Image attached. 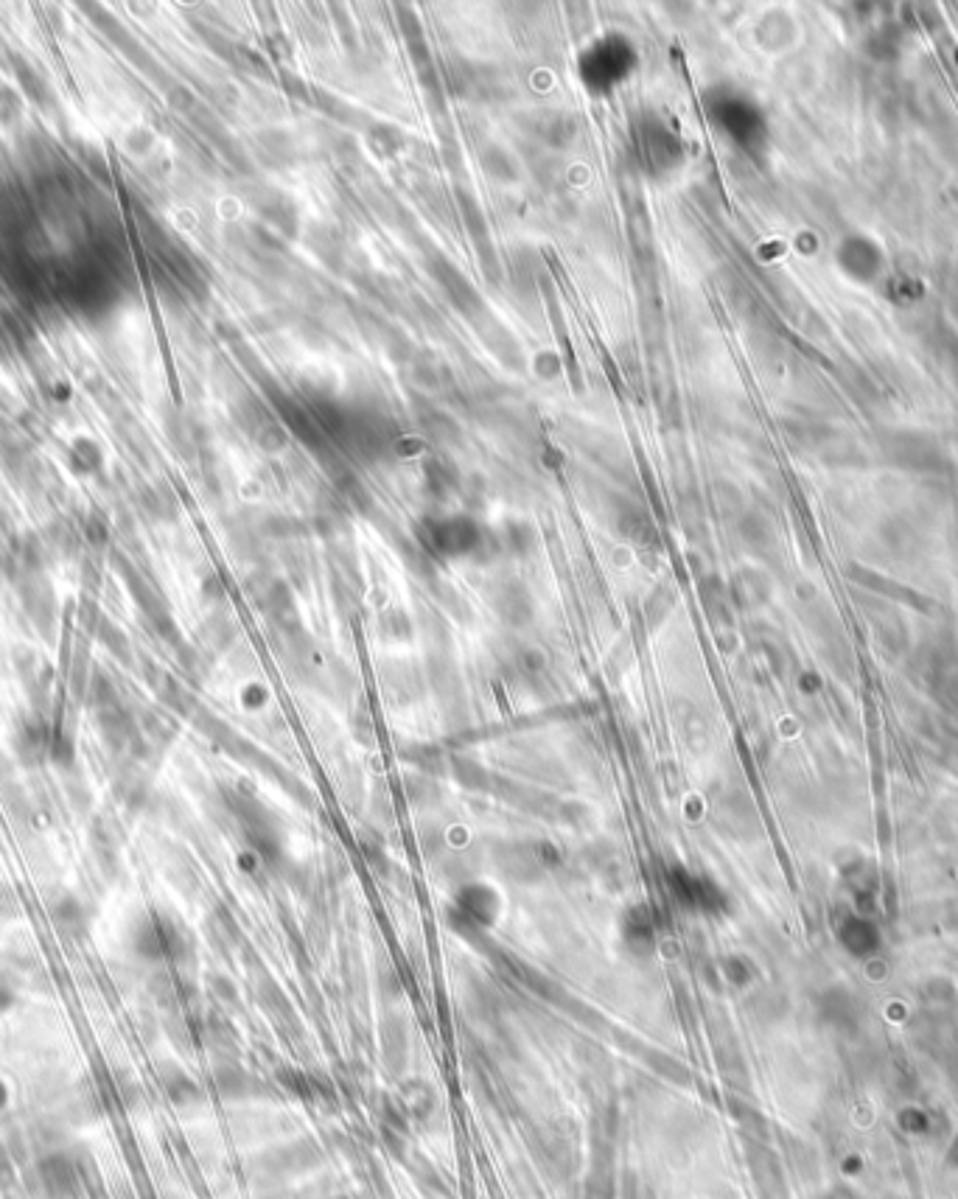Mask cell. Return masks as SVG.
<instances>
[{
    "mask_svg": "<svg viewBox=\"0 0 958 1199\" xmlns=\"http://www.w3.org/2000/svg\"><path fill=\"white\" fill-rule=\"evenodd\" d=\"M163 1090H166V1096H169L177 1107H188V1104H194V1101L202 1099V1093H199V1087L185 1076L183 1071H177V1068H171V1071L163 1073Z\"/></svg>",
    "mask_w": 958,
    "mask_h": 1199,
    "instance_id": "52a82bcc",
    "label": "cell"
},
{
    "mask_svg": "<svg viewBox=\"0 0 958 1199\" xmlns=\"http://www.w3.org/2000/svg\"><path fill=\"white\" fill-rule=\"evenodd\" d=\"M12 1003H15V992L9 987H3L0 984V1012H6V1009H12Z\"/></svg>",
    "mask_w": 958,
    "mask_h": 1199,
    "instance_id": "8fae6325",
    "label": "cell"
},
{
    "mask_svg": "<svg viewBox=\"0 0 958 1199\" xmlns=\"http://www.w3.org/2000/svg\"><path fill=\"white\" fill-rule=\"evenodd\" d=\"M37 1174L51 1199H71L79 1188V1171L68 1155H48L40 1160Z\"/></svg>",
    "mask_w": 958,
    "mask_h": 1199,
    "instance_id": "3957f363",
    "label": "cell"
},
{
    "mask_svg": "<svg viewBox=\"0 0 958 1199\" xmlns=\"http://www.w3.org/2000/svg\"><path fill=\"white\" fill-rule=\"evenodd\" d=\"M317 1163H320V1152H317L314 1141L289 1143V1146H283V1149H278L275 1155L264 1160L267 1171L269 1174H275V1177H283V1174H297V1171H309V1169H314Z\"/></svg>",
    "mask_w": 958,
    "mask_h": 1199,
    "instance_id": "5b68a950",
    "label": "cell"
},
{
    "mask_svg": "<svg viewBox=\"0 0 958 1199\" xmlns=\"http://www.w3.org/2000/svg\"><path fill=\"white\" fill-rule=\"evenodd\" d=\"M216 1087H219V1093L227 1096V1099H241V1096H250L253 1079H247L244 1073L233 1071V1068H222V1071L216 1073Z\"/></svg>",
    "mask_w": 958,
    "mask_h": 1199,
    "instance_id": "30bf717a",
    "label": "cell"
},
{
    "mask_svg": "<svg viewBox=\"0 0 958 1199\" xmlns=\"http://www.w3.org/2000/svg\"><path fill=\"white\" fill-rule=\"evenodd\" d=\"M135 950L143 959H177L183 950V939L177 928L160 917H149L135 931Z\"/></svg>",
    "mask_w": 958,
    "mask_h": 1199,
    "instance_id": "7a4b0ae2",
    "label": "cell"
},
{
    "mask_svg": "<svg viewBox=\"0 0 958 1199\" xmlns=\"http://www.w3.org/2000/svg\"><path fill=\"white\" fill-rule=\"evenodd\" d=\"M617 1194V1171L614 1163H592L586 1180V1199H614Z\"/></svg>",
    "mask_w": 958,
    "mask_h": 1199,
    "instance_id": "8992f818",
    "label": "cell"
},
{
    "mask_svg": "<svg viewBox=\"0 0 958 1199\" xmlns=\"http://www.w3.org/2000/svg\"><path fill=\"white\" fill-rule=\"evenodd\" d=\"M530 1146H533L538 1166L547 1171L550 1177H555V1183H564V1180L575 1177L580 1155L572 1124H564V1121L538 1124L533 1129V1135H530Z\"/></svg>",
    "mask_w": 958,
    "mask_h": 1199,
    "instance_id": "6da1fadb",
    "label": "cell"
},
{
    "mask_svg": "<svg viewBox=\"0 0 958 1199\" xmlns=\"http://www.w3.org/2000/svg\"><path fill=\"white\" fill-rule=\"evenodd\" d=\"M432 1110H435V1096H432V1090L423 1085V1082L404 1087V1115H407V1118H418V1121H421L426 1115H432Z\"/></svg>",
    "mask_w": 958,
    "mask_h": 1199,
    "instance_id": "9c48e42d",
    "label": "cell"
},
{
    "mask_svg": "<svg viewBox=\"0 0 958 1199\" xmlns=\"http://www.w3.org/2000/svg\"><path fill=\"white\" fill-rule=\"evenodd\" d=\"M51 740H54V729L48 726L45 718H29L20 723L15 737L17 757L26 765H37L45 757H51Z\"/></svg>",
    "mask_w": 958,
    "mask_h": 1199,
    "instance_id": "277c9868",
    "label": "cell"
},
{
    "mask_svg": "<svg viewBox=\"0 0 958 1199\" xmlns=\"http://www.w3.org/2000/svg\"><path fill=\"white\" fill-rule=\"evenodd\" d=\"M54 922L59 925V931L68 933V936H82L85 933V908L76 903V900H59L57 908H54Z\"/></svg>",
    "mask_w": 958,
    "mask_h": 1199,
    "instance_id": "ba28073f",
    "label": "cell"
}]
</instances>
